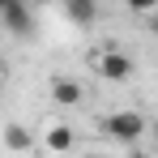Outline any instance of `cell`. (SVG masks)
<instances>
[{"mask_svg":"<svg viewBox=\"0 0 158 158\" xmlns=\"http://www.w3.org/2000/svg\"><path fill=\"white\" fill-rule=\"evenodd\" d=\"M64 13L73 26H94L98 17V0H64Z\"/></svg>","mask_w":158,"mask_h":158,"instance_id":"cell-5","label":"cell"},{"mask_svg":"<svg viewBox=\"0 0 158 158\" xmlns=\"http://www.w3.org/2000/svg\"><path fill=\"white\" fill-rule=\"evenodd\" d=\"M94 69H98L103 81H128L137 64H132L124 52H98V56H94Z\"/></svg>","mask_w":158,"mask_h":158,"instance_id":"cell-2","label":"cell"},{"mask_svg":"<svg viewBox=\"0 0 158 158\" xmlns=\"http://www.w3.org/2000/svg\"><path fill=\"white\" fill-rule=\"evenodd\" d=\"M52 98H56L60 107H73V103H81V85H77V81H64V77H60V81L52 85Z\"/></svg>","mask_w":158,"mask_h":158,"instance_id":"cell-7","label":"cell"},{"mask_svg":"<svg viewBox=\"0 0 158 158\" xmlns=\"http://www.w3.org/2000/svg\"><path fill=\"white\" fill-rule=\"evenodd\" d=\"M4 145H9L13 154H26L30 145H34V137H30L22 124H9V128H4Z\"/></svg>","mask_w":158,"mask_h":158,"instance_id":"cell-6","label":"cell"},{"mask_svg":"<svg viewBox=\"0 0 158 158\" xmlns=\"http://www.w3.org/2000/svg\"><path fill=\"white\" fill-rule=\"evenodd\" d=\"M150 128H154V137H158V120H154V124H150Z\"/></svg>","mask_w":158,"mask_h":158,"instance_id":"cell-11","label":"cell"},{"mask_svg":"<svg viewBox=\"0 0 158 158\" xmlns=\"http://www.w3.org/2000/svg\"><path fill=\"white\" fill-rule=\"evenodd\" d=\"M0 13H4L9 34H17V39H22V34H30V26H34V22H30V13H26V4H22V0H0Z\"/></svg>","mask_w":158,"mask_h":158,"instance_id":"cell-3","label":"cell"},{"mask_svg":"<svg viewBox=\"0 0 158 158\" xmlns=\"http://www.w3.org/2000/svg\"><path fill=\"white\" fill-rule=\"evenodd\" d=\"M85 158H111V154H85Z\"/></svg>","mask_w":158,"mask_h":158,"instance_id":"cell-10","label":"cell"},{"mask_svg":"<svg viewBox=\"0 0 158 158\" xmlns=\"http://www.w3.org/2000/svg\"><path fill=\"white\" fill-rule=\"evenodd\" d=\"M132 13H158V0H124Z\"/></svg>","mask_w":158,"mask_h":158,"instance_id":"cell-8","label":"cell"},{"mask_svg":"<svg viewBox=\"0 0 158 158\" xmlns=\"http://www.w3.org/2000/svg\"><path fill=\"white\" fill-rule=\"evenodd\" d=\"M98 128H103L111 141H128V145H132L141 132L150 128V120H145L141 111H111V115H103V124H98Z\"/></svg>","mask_w":158,"mask_h":158,"instance_id":"cell-1","label":"cell"},{"mask_svg":"<svg viewBox=\"0 0 158 158\" xmlns=\"http://www.w3.org/2000/svg\"><path fill=\"white\" fill-rule=\"evenodd\" d=\"M150 34L158 39V13H150Z\"/></svg>","mask_w":158,"mask_h":158,"instance_id":"cell-9","label":"cell"},{"mask_svg":"<svg viewBox=\"0 0 158 158\" xmlns=\"http://www.w3.org/2000/svg\"><path fill=\"white\" fill-rule=\"evenodd\" d=\"M43 145H47L52 154H69V150L77 145V132L69 128V124H52V128H47V137H43Z\"/></svg>","mask_w":158,"mask_h":158,"instance_id":"cell-4","label":"cell"}]
</instances>
